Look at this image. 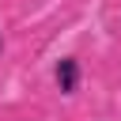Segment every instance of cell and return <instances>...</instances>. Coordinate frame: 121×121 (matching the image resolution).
<instances>
[{
    "label": "cell",
    "instance_id": "cell-1",
    "mask_svg": "<svg viewBox=\"0 0 121 121\" xmlns=\"http://www.w3.org/2000/svg\"><path fill=\"white\" fill-rule=\"evenodd\" d=\"M49 76H53V87H57V95H64V98H76V95L83 91V79H87V72H83V60H79L76 53H64V57H57V60H53V68H49Z\"/></svg>",
    "mask_w": 121,
    "mask_h": 121
},
{
    "label": "cell",
    "instance_id": "cell-2",
    "mask_svg": "<svg viewBox=\"0 0 121 121\" xmlns=\"http://www.w3.org/2000/svg\"><path fill=\"white\" fill-rule=\"evenodd\" d=\"M4 53H8V34L0 30V57H4Z\"/></svg>",
    "mask_w": 121,
    "mask_h": 121
}]
</instances>
